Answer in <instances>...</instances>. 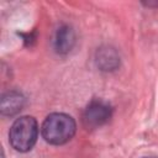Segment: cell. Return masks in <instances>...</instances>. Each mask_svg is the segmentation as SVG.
<instances>
[{"instance_id": "4", "label": "cell", "mask_w": 158, "mask_h": 158, "mask_svg": "<svg viewBox=\"0 0 158 158\" xmlns=\"http://www.w3.org/2000/svg\"><path fill=\"white\" fill-rule=\"evenodd\" d=\"M26 104L25 96L19 91H9L2 95L0 101V111L4 116H14L20 112Z\"/></svg>"}, {"instance_id": "5", "label": "cell", "mask_w": 158, "mask_h": 158, "mask_svg": "<svg viewBox=\"0 0 158 158\" xmlns=\"http://www.w3.org/2000/svg\"><path fill=\"white\" fill-rule=\"evenodd\" d=\"M53 43H54V49L57 53L67 54L68 52H70L75 43V35L72 27L67 25L60 26L56 32Z\"/></svg>"}, {"instance_id": "3", "label": "cell", "mask_w": 158, "mask_h": 158, "mask_svg": "<svg viewBox=\"0 0 158 158\" xmlns=\"http://www.w3.org/2000/svg\"><path fill=\"white\" fill-rule=\"evenodd\" d=\"M111 106L100 99L91 100L83 112V123L86 128H98L111 118Z\"/></svg>"}, {"instance_id": "2", "label": "cell", "mask_w": 158, "mask_h": 158, "mask_svg": "<svg viewBox=\"0 0 158 158\" xmlns=\"http://www.w3.org/2000/svg\"><path fill=\"white\" fill-rule=\"evenodd\" d=\"M38 137V123L32 116H21L14 121L9 132V141L17 152L30 151Z\"/></svg>"}, {"instance_id": "6", "label": "cell", "mask_w": 158, "mask_h": 158, "mask_svg": "<svg viewBox=\"0 0 158 158\" xmlns=\"http://www.w3.org/2000/svg\"><path fill=\"white\" fill-rule=\"evenodd\" d=\"M96 64L104 72L115 70L120 65V57L111 47H102L96 52Z\"/></svg>"}, {"instance_id": "1", "label": "cell", "mask_w": 158, "mask_h": 158, "mask_svg": "<svg viewBox=\"0 0 158 158\" xmlns=\"http://www.w3.org/2000/svg\"><path fill=\"white\" fill-rule=\"evenodd\" d=\"M75 130L77 125L74 118L62 112H53L48 115L41 126L43 139L54 146L67 143L74 136Z\"/></svg>"}, {"instance_id": "7", "label": "cell", "mask_w": 158, "mask_h": 158, "mask_svg": "<svg viewBox=\"0 0 158 158\" xmlns=\"http://www.w3.org/2000/svg\"><path fill=\"white\" fill-rule=\"evenodd\" d=\"M144 158H157V157H144Z\"/></svg>"}]
</instances>
